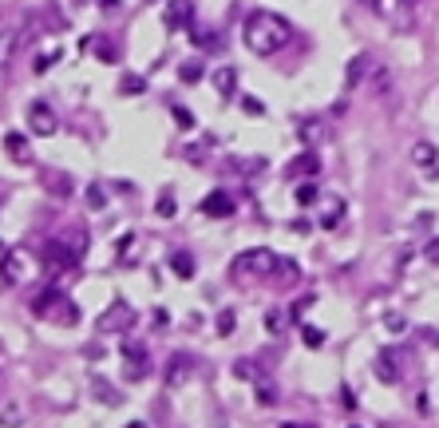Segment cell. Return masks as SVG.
Wrapping results in <instances>:
<instances>
[{"label": "cell", "instance_id": "obj_1", "mask_svg": "<svg viewBox=\"0 0 439 428\" xmlns=\"http://www.w3.org/2000/svg\"><path fill=\"white\" fill-rule=\"evenodd\" d=\"M242 36H246V48H250V52H257V56H273V52H281V48L293 40V28H289L285 16L257 8V12H250Z\"/></svg>", "mask_w": 439, "mask_h": 428}, {"label": "cell", "instance_id": "obj_2", "mask_svg": "<svg viewBox=\"0 0 439 428\" xmlns=\"http://www.w3.org/2000/svg\"><path fill=\"white\" fill-rule=\"evenodd\" d=\"M234 278H273L277 269V254L273 250H246L242 258H234Z\"/></svg>", "mask_w": 439, "mask_h": 428}, {"label": "cell", "instance_id": "obj_3", "mask_svg": "<svg viewBox=\"0 0 439 428\" xmlns=\"http://www.w3.org/2000/svg\"><path fill=\"white\" fill-rule=\"evenodd\" d=\"M119 353H123L127 377H131V380H142L147 373H151V349L142 345V341H123V345H119Z\"/></svg>", "mask_w": 439, "mask_h": 428}, {"label": "cell", "instance_id": "obj_4", "mask_svg": "<svg viewBox=\"0 0 439 428\" xmlns=\"http://www.w3.org/2000/svg\"><path fill=\"white\" fill-rule=\"evenodd\" d=\"M162 24H167L171 32L194 28V4H190V0H171V4H167V12H162Z\"/></svg>", "mask_w": 439, "mask_h": 428}, {"label": "cell", "instance_id": "obj_5", "mask_svg": "<svg viewBox=\"0 0 439 428\" xmlns=\"http://www.w3.org/2000/svg\"><path fill=\"white\" fill-rule=\"evenodd\" d=\"M44 262L52 269H72L79 262V246H67V242L56 238V242H47V246H44Z\"/></svg>", "mask_w": 439, "mask_h": 428}, {"label": "cell", "instance_id": "obj_6", "mask_svg": "<svg viewBox=\"0 0 439 428\" xmlns=\"http://www.w3.org/2000/svg\"><path fill=\"white\" fill-rule=\"evenodd\" d=\"M131 325H135V314H131V305H127V301H115L107 314L99 317V329H103V333H111V329H115V333H127Z\"/></svg>", "mask_w": 439, "mask_h": 428}, {"label": "cell", "instance_id": "obj_7", "mask_svg": "<svg viewBox=\"0 0 439 428\" xmlns=\"http://www.w3.org/2000/svg\"><path fill=\"white\" fill-rule=\"evenodd\" d=\"M28 127H32V135H52L60 123H56V111L47 108L44 99H36L28 108Z\"/></svg>", "mask_w": 439, "mask_h": 428}, {"label": "cell", "instance_id": "obj_8", "mask_svg": "<svg viewBox=\"0 0 439 428\" xmlns=\"http://www.w3.org/2000/svg\"><path fill=\"white\" fill-rule=\"evenodd\" d=\"M202 214H210V218H230V214H234V198H230L226 190H210L202 198Z\"/></svg>", "mask_w": 439, "mask_h": 428}, {"label": "cell", "instance_id": "obj_9", "mask_svg": "<svg viewBox=\"0 0 439 428\" xmlns=\"http://www.w3.org/2000/svg\"><path fill=\"white\" fill-rule=\"evenodd\" d=\"M372 72H376V60H372L368 52H361V56H352V63H348L345 83L348 88H356V83H364V76H372Z\"/></svg>", "mask_w": 439, "mask_h": 428}, {"label": "cell", "instance_id": "obj_10", "mask_svg": "<svg viewBox=\"0 0 439 428\" xmlns=\"http://www.w3.org/2000/svg\"><path fill=\"white\" fill-rule=\"evenodd\" d=\"M411 163H416L420 171H431V174H436V171H439V151H436V143L420 139L416 147H411Z\"/></svg>", "mask_w": 439, "mask_h": 428}, {"label": "cell", "instance_id": "obj_11", "mask_svg": "<svg viewBox=\"0 0 439 428\" xmlns=\"http://www.w3.org/2000/svg\"><path fill=\"white\" fill-rule=\"evenodd\" d=\"M321 226L325 230H336L341 226V218H345V198H325V206H321Z\"/></svg>", "mask_w": 439, "mask_h": 428}, {"label": "cell", "instance_id": "obj_12", "mask_svg": "<svg viewBox=\"0 0 439 428\" xmlns=\"http://www.w3.org/2000/svg\"><path fill=\"white\" fill-rule=\"evenodd\" d=\"M4 151H8L16 163H32V147H28V139H24L20 131H8V135H4Z\"/></svg>", "mask_w": 439, "mask_h": 428}, {"label": "cell", "instance_id": "obj_13", "mask_svg": "<svg viewBox=\"0 0 439 428\" xmlns=\"http://www.w3.org/2000/svg\"><path fill=\"white\" fill-rule=\"evenodd\" d=\"M190 373V353H174L171 365H167V385H182Z\"/></svg>", "mask_w": 439, "mask_h": 428}, {"label": "cell", "instance_id": "obj_14", "mask_svg": "<svg viewBox=\"0 0 439 428\" xmlns=\"http://www.w3.org/2000/svg\"><path fill=\"white\" fill-rule=\"evenodd\" d=\"M210 79H214V88H218L222 99H230V95L237 92V72H234V68H218Z\"/></svg>", "mask_w": 439, "mask_h": 428}, {"label": "cell", "instance_id": "obj_15", "mask_svg": "<svg viewBox=\"0 0 439 428\" xmlns=\"http://www.w3.org/2000/svg\"><path fill=\"white\" fill-rule=\"evenodd\" d=\"M372 369H376V377L384 380V385H396V380H400V369L392 365V349H384V353L376 357V365H372Z\"/></svg>", "mask_w": 439, "mask_h": 428}, {"label": "cell", "instance_id": "obj_16", "mask_svg": "<svg viewBox=\"0 0 439 428\" xmlns=\"http://www.w3.org/2000/svg\"><path fill=\"white\" fill-rule=\"evenodd\" d=\"M297 135H301V143H309V147H313V143H321L325 135H329V127L321 123V119H305V123L297 127Z\"/></svg>", "mask_w": 439, "mask_h": 428}, {"label": "cell", "instance_id": "obj_17", "mask_svg": "<svg viewBox=\"0 0 439 428\" xmlns=\"http://www.w3.org/2000/svg\"><path fill=\"white\" fill-rule=\"evenodd\" d=\"M273 282H277V285H293V282H301V269H297V262H289V258H277V269H273Z\"/></svg>", "mask_w": 439, "mask_h": 428}, {"label": "cell", "instance_id": "obj_18", "mask_svg": "<svg viewBox=\"0 0 439 428\" xmlns=\"http://www.w3.org/2000/svg\"><path fill=\"white\" fill-rule=\"evenodd\" d=\"M234 373L242 380H250V385H257V380L266 377V373H261V365L253 361V357H237V361H234Z\"/></svg>", "mask_w": 439, "mask_h": 428}, {"label": "cell", "instance_id": "obj_19", "mask_svg": "<svg viewBox=\"0 0 439 428\" xmlns=\"http://www.w3.org/2000/svg\"><path fill=\"white\" fill-rule=\"evenodd\" d=\"M20 254H12V250H4L0 254V278H4V282H20Z\"/></svg>", "mask_w": 439, "mask_h": 428}, {"label": "cell", "instance_id": "obj_20", "mask_svg": "<svg viewBox=\"0 0 439 428\" xmlns=\"http://www.w3.org/2000/svg\"><path fill=\"white\" fill-rule=\"evenodd\" d=\"M167 266H171L178 278H194V258H190L186 250H174L171 258H167Z\"/></svg>", "mask_w": 439, "mask_h": 428}, {"label": "cell", "instance_id": "obj_21", "mask_svg": "<svg viewBox=\"0 0 439 428\" xmlns=\"http://www.w3.org/2000/svg\"><path fill=\"white\" fill-rule=\"evenodd\" d=\"M317 171H321V159H317L313 151H305L297 163H289V174H305V179H313Z\"/></svg>", "mask_w": 439, "mask_h": 428}, {"label": "cell", "instance_id": "obj_22", "mask_svg": "<svg viewBox=\"0 0 439 428\" xmlns=\"http://www.w3.org/2000/svg\"><path fill=\"white\" fill-rule=\"evenodd\" d=\"M289 317L293 314H285V309H266V329L273 333V337H281L285 325H289Z\"/></svg>", "mask_w": 439, "mask_h": 428}, {"label": "cell", "instance_id": "obj_23", "mask_svg": "<svg viewBox=\"0 0 439 428\" xmlns=\"http://www.w3.org/2000/svg\"><path fill=\"white\" fill-rule=\"evenodd\" d=\"M293 198H297L301 206H313L317 198H321V190H317L313 179H305V183H297V190H293Z\"/></svg>", "mask_w": 439, "mask_h": 428}, {"label": "cell", "instance_id": "obj_24", "mask_svg": "<svg viewBox=\"0 0 439 428\" xmlns=\"http://www.w3.org/2000/svg\"><path fill=\"white\" fill-rule=\"evenodd\" d=\"M92 393L99 396V400H107V405H119V400H123L115 389H107V385H103V377H92Z\"/></svg>", "mask_w": 439, "mask_h": 428}, {"label": "cell", "instance_id": "obj_25", "mask_svg": "<svg viewBox=\"0 0 439 428\" xmlns=\"http://www.w3.org/2000/svg\"><path fill=\"white\" fill-rule=\"evenodd\" d=\"M119 92H123V95H139V92H147V79L131 72V76H123V83H119Z\"/></svg>", "mask_w": 439, "mask_h": 428}, {"label": "cell", "instance_id": "obj_26", "mask_svg": "<svg viewBox=\"0 0 439 428\" xmlns=\"http://www.w3.org/2000/svg\"><path fill=\"white\" fill-rule=\"evenodd\" d=\"M83 194H87V206H92V210H103V206H107V190H103V187H95V183H92L87 190H83Z\"/></svg>", "mask_w": 439, "mask_h": 428}, {"label": "cell", "instance_id": "obj_27", "mask_svg": "<svg viewBox=\"0 0 439 428\" xmlns=\"http://www.w3.org/2000/svg\"><path fill=\"white\" fill-rule=\"evenodd\" d=\"M16 40H20V36H16V32H0V68H4V63H8V56H12Z\"/></svg>", "mask_w": 439, "mask_h": 428}, {"label": "cell", "instance_id": "obj_28", "mask_svg": "<svg viewBox=\"0 0 439 428\" xmlns=\"http://www.w3.org/2000/svg\"><path fill=\"white\" fill-rule=\"evenodd\" d=\"M301 341L309 349H317V345H325V333L317 329V325H301Z\"/></svg>", "mask_w": 439, "mask_h": 428}, {"label": "cell", "instance_id": "obj_29", "mask_svg": "<svg viewBox=\"0 0 439 428\" xmlns=\"http://www.w3.org/2000/svg\"><path fill=\"white\" fill-rule=\"evenodd\" d=\"M178 76L186 79V83H198V79H202V63H198V60H186L182 68H178Z\"/></svg>", "mask_w": 439, "mask_h": 428}, {"label": "cell", "instance_id": "obj_30", "mask_svg": "<svg viewBox=\"0 0 439 428\" xmlns=\"http://www.w3.org/2000/svg\"><path fill=\"white\" fill-rule=\"evenodd\" d=\"M95 56H99L103 63H115V60H119V52L111 48V40H95Z\"/></svg>", "mask_w": 439, "mask_h": 428}, {"label": "cell", "instance_id": "obj_31", "mask_svg": "<svg viewBox=\"0 0 439 428\" xmlns=\"http://www.w3.org/2000/svg\"><path fill=\"white\" fill-rule=\"evenodd\" d=\"M257 400H261V405H273V400H277V389H273L266 377L257 380Z\"/></svg>", "mask_w": 439, "mask_h": 428}, {"label": "cell", "instance_id": "obj_32", "mask_svg": "<svg viewBox=\"0 0 439 428\" xmlns=\"http://www.w3.org/2000/svg\"><path fill=\"white\" fill-rule=\"evenodd\" d=\"M234 325H237L234 309H222V314H218V333H222V337H226V333H234Z\"/></svg>", "mask_w": 439, "mask_h": 428}, {"label": "cell", "instance_id": "obj_33", "mask_svg": "<svg viewBox=\"0 0 439 428\" xmlns=\"http://www.w3.org/2000/svg\"><path fill=\"white\" fill-rule=\"evenodd\" d=\"M194 40H198L202 48H210V52H214V48L222 44V36H218V32H194Z\"/></svg>", "mask_w": 439, "mask_h": 428}, {"label": "cell", "instance_id": "obj_34", "mask_svg": "<svg viewBox=\"0 0 439 428\" xmlns=\"http://www.w3.org/2000/svg\"><path fill=\"white\" fill-rule=\"evenodd\" d=\"M424 258L431 262V266H439V238H427L424 242Z\"/></svg>", "mask_w": 439, "mask_h": 428}, {"label": "cell", "instance_id": "obj_35", "mask_svg": "<svg viewBox=\"0 0 439 428\" xmlns=\"http://www.w3.org/2000/svg\"><path fill=\"white\" fill-rule=\"evenodd\" d=\"M384 325H388L392 333H404V329H408V317H404V314H400V317L388 314V317H384Z\"/></svg>", "mask_w": 439, "mask_h": 428}, {"label": "cell", "instance_id": "obj_36", "mask_svg": "<svg viewBox=\"0 0 439 428\" xmlns=\"http://www.w3.org/2000/svg\"><path fill=\"white\" fill-rule=\"evenodd\" d=\"M174 123L182 127V131H190V127H194V115H190L186 108H174Z\"/></svg>", "mask_w": 439, "mask_h": 428}, {"label": "cell", "instance_id": "obj_37", "mask_svg": "<svg viewBox=\"0 0 439 428\" xmlns=\"http://www.w3.org/2000/svg\"><path fill=\"white\" fill-rule=\"evenodd\" d=\"M158 218H174V198H171V194H162V198H158Z\"/></svg>", "mask_w": 439, "mask_h": 428}, {"label": "cell", "instance_id": "obj_38", "mask_svg": "<svg viewBox=\"0 0 439 428\" xmlns=\"http://www.w3.org/2000/svg\"><path fill=\"white\" fill-rule=\"evenodd\" d=\"M56 60H60V52L52 48V52H44V56L36 60V72H47V68H52V63H56Z\"/></svg>", "mask_w": 439, "mask_h": 428}, {"label": "cell", "instance_id": "obj_39", "mask_svg": "<svg viewBox=\"0 0 439 428\" xmlns=\"http://www.w3.org/2000/svg\"><path fill=\"white\" fill-rule=\"evenodd\" d=\"M313 294H305V298H297V305H293V317H305V309H309V305H313Z\"/></svg>", "mask_w": 439, "mask_h": 428}, {"label": "cell", "instance_id": "obj_40", "mask_svg": "<svg viewBox=\"0 0 439 428\" xmlns=\"http://www.w3.org/2000/svg\"><path fill=\"white\" fill-rule=\"evenodd\" d=\"M0 425H8V428L20 425V412H4V416H0Z\"/></svg>", "mask_w": 439, "mask_h": 428}, {"label": "cell", "instance_id": "obj_41", "mask_svg": "<svg viewBox=\"0 0 439 428\" xmlns=\"http://www.w3.org/2000/svg\"><path fill=\"white\" fill-rule=\"evenodd\" d=\"M293 230H297V234H309V230H313V222L301 218V222H293Z\"/></svg>", "mask_w": 439, "mask_h": 428}, {"label": "cell", "instance_id": "obj_42", "mask_svg": "<svg viewBox=\"0 0 439 428\" xmlns=\"http://www.w3.org/2000/svg\"><path fill=\"white\" fill-rule=\"evenodd\" d=\"M424 341H431V345H439V333H436V329H424Z\"/></svg>", "mask_w": 439, "mask_h": 428}, {"label": "cell", "instance_id": "obj_43", "mask_svg": "<svg viewBox=\"0 0 439 428\" xmlns=\"http://www.w3.org/2000/svg\"><path fill=\"white\" fill-rule=\"evenodd\" d=\"M99 4H103V8H107V12H115V8H119V4H123V0H99Z\"/></svg>", "mask_w": 439, "mask_h": 428}, {"label": "cell", "instance_id": "obj_44", "mask_svg": "<svg viewBox=\"0 0 439 428\" xmlns=\"http://www.w3.org/2000/svg\"><path fill=\"white\" fill-rule=\"evenodd\" d=\"M127 428H147V420H131V425H127Z\"/></svg>", "mask_w": 439, "mask_h": 428}, {"label": "cell", "instance_id": "obj_45", "mask_svg": "<svg viewBox=\"0 0 439 428\" xmlns=\"http://www.w3.org/2000/svg\"><path fill=\"white\" fill-rule=\"evenodd\" d=\"M281 428H305V425H293V420H289V425H281Z\"/></svg>", "mask_w": 439, "mask_h": 428}, {"label": "cell", "instance_id": "obj_46", "mask_svg": "<svg viewBox=\"0 0 439 428\" xmlns=\"http://www.w3.org/2000/svg\"><path fill=\"white\" fill-rule=\"evenodd\" d=\"M76 4H87V0H76Z\"/></svg>", "mask_w": 439, "mask_h": 428}, {"label": "cell", "instance_id": "obj_47", "mask_svg": "<svg viewBox=\"0 0 439 428\" xmlns=\"http://www.w3.org/2000/svg\"><path fill=\"white\" fill-rule=\"evenodd\" d=\"M0 254H4V242H0Z\"/></svg>", "mask_w": 439, "mask_h": 428}, {"label": "cell", "instance_id": "obj_48", "mask_svg": "<svg viewBox=\"0 0 439 428\" xmlns=\"http://www.w3.org/2000/svg\"><path fill=\"white\" fill-rule=\"evenodd\" d=\"M147 4H158V0H147Z\"/></svg>", "mask_w": 439, "mask_h": 428}, {"label": "cell", "instance_id": "obj_49", "mask_svg": "<svg viewBox=\"0 0 439 428\" xmlns=\"http://www.w3.org/2000/svg\"><path fill=\"white\" fill-rule=\"evenodd\" d=\"M404 4H416V0H404Z\"/></svg>", "mask_w": 439, "mask_h": 428}]
</instances>
